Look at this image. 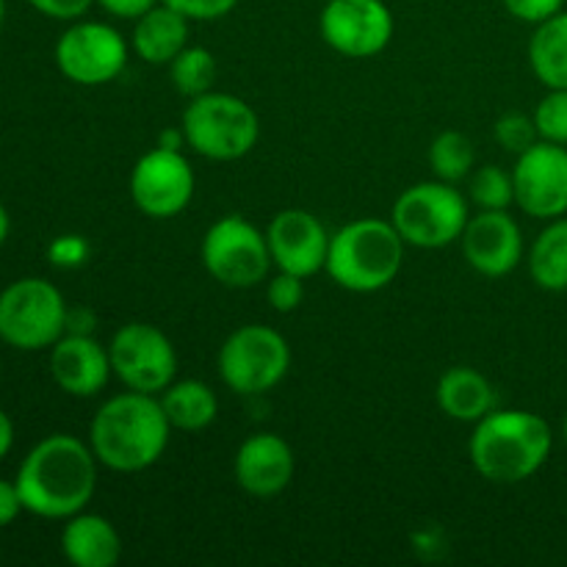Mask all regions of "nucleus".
Returning a JSON list of instances; mask_svg holds the SVG:
<instances>
[{"mask_svg": "<svg viewBox=\"0 0 567 567\" xmlns=\"http://www.w3.org/2000/svg\"><path fill=\"white\" fill-rule=\"evenodd\" d=\"M97 457L75 435H50L39 441L17 471L22 507L37 518L66 520L83 513L97 491Z\"/></svg>", "mask_w": 567, "mask_h": 567, "instance_id": "f257e3e1", "label": "nucleus"}, {"mask_svg": "<svg viewBox=\"0 0 567 567\" xmlns=\"http://www.w3.org/2000/svg\"><path fill=\"white\" fill-rule=\"evenodd\" d=\"M172 432L158 396L125 391L100 404L89 426V446L103 468L138 474L164 457Z\"/></svg>", "mask_w": 567, "mask_h": 567, "instance_id": "f03ea898", "label": "nucleus"}, {"mask_svg": "<svg viewBox=\"0 0 567 567\" xmlns=\"http://www.w3.org/2000/svg\"><path fill=\"white\" fill-rule=\"evenodd\" d=\"M551 426L529 410H491L474 424L468 441L471 463L493 485H520L548 463Z\"/></svg>", "mask_w": 567, "mask_h": 567, "instance_id": "7ed1b4c3", "label": "nucleus"}, {"mask_svg": "<svg viewBox=\"0 0 567 567\" xmlns=\"http://www.w3.org/2000/svg\"><path fill=\"white\" fill-rule=\"evenodd\" d=\"M404 247L391 219H354L330 236L324 271L343 291H382L402 271Z\"/></svg>", "mask_w": 567, "mask_h": 567, "instance_id": "20e7f679", "label": "nucleus"}, {"mask_svg": "<svg viewBox=\"0 0 567 567\" xmlns=\"http://www.w3.org/2000/svg\"><path fill=\"white\" fill-rule=\"evenodd\" d=\"M186 147L208 161H238L255 150L260 120L252 105L230 92H205L188 100L181 120Z\"/></svg>", "mask_w": 567, "mask_h": 567, "instance_id": "39448f33", "label": "nucleus"}, {"mask_svg": "<svg viewBox=\"0 0 567 567\" xmlns=\"http://www.w3.org/2000/svg\"><path fill=\"white\" fill-rule=\"evenodd\" d=\"M471 219L468 199L454 183L424 181L404 188L391 210V221L408 247L441 249L460 241Z\"/></svg>", "mask_w": 567, "mask_h": 567, "instance_id": "423d86ee", "label": "nucleus"}, {"mask_svg": "<svg viewBox=\"0 0 567 567\" xmlns=\"http://www.w3.org/2000/svg\"><path fill=\"white\" fill-rule=\"evenodd\" d=\"M219 377L238 396H260L286 380L291 347L275 327L244 324L225 338L216 354Z\"/></svg>", "mask_w": 567, "mask_h": 567, "instance_id": "0eeeda50", "label": "nucleus"}, {"mask_svg": "<svg viewBox=\"0 0 567 567\" xmlns=\"http://www.w3.org/2000/svg\"><path fill=\"white\" fill-rule=\"evenodd\" d=\"M66 302L53 282L22 277L0 291V341L20 352L50 349L66 332Z\"/></svg>", "mask_w": 567, "mask_h": 567, "instance_id": "6e6552de", "label": "nucleus"}, {"mask_svg": "<svg viewBox=\"0 0 567 567\" xmlns=\"http://www.w3.org/2000/svg\"><path fill=\"white\" fill-rule=\"evenodd\" d=\"M203 266L219 286L247 291L260 286L275 264L266 233L244 216L227 214L205 230Z\"/></svg>", "mask_w": 567, "mask_h": 567, "instance_id": "1a4fd4ad", "label": "nucleus"}, {"mask_svg": "<svg viewBox=\"0 0 567 567\" xmlns=\"http://www.w3.org/2000/svg\"><path fill=\"white\" fill-rule=\"evenodd\" d=\"M114 377L138 393H164L175 382L177 352L169 336L147 321H131L114 332L109 343Z\"/></svg>", "mask_w": 567, "mask_h": 567, "instance_id": "9d476101", "label": "nucleus"}, {"mask_svg": "<svg viewBox=\"0 0 567 567\" xmlns=\"http://www.w3.org/2000/svg\"><path fill=\"white\" fill-rule=\"evenodd\" d=\"M125 64L127 42L109 22L75 20L55 42V66L78 86H105Z\"/></svg>", "mask_w": 567, "mask_h": 567, "instance_id": "9b49d317", "label": "nucleus"}, {"mask_svg": "<svg viewBox=\"0 0 567 567\" xmlns=\"http://www.w3.org/2000/svg\"><path fill=\"white\" fill-rule=\"evenodd\" d=\"M131 199L150 219H175L192 205L197 192V175L183 150H166L155 144L131 169Z\"/></svg>", "mask_w": 567, "mask_h": 567, "instance_id": "f8f14e48", "label": "nucleus"}, {"mask_svg": "<svg viewBox=\"0 0 567 567\" xmlns=\"http://www.w3.org/2000/svg\"><path fill=\"white\" fill-rule=\"evenodd\" d=\"M393 28L385 0H327L319 17L321 39L347 59L380 55L391 44Z\"/></svg>", "mask_w": 567, "mask_h": 567, "instance_id": "ddd939ff", "label": "nucleus"}, {"mask_svg": "<svg viewBox=\"0 0 567 567\" xmlns=\"http://www.w3.org/2000/svg\"><path fill=\"white\" fill-rule=\"evenodd\" d=\"M515 205L532 219L551 221L567 214V147L537 142L515 155Z\"/></svg>", "mask_w": 567, "mask_h": 567, "instance_id": "4468645a", "label": "nucleus"}, {"mask_svg": "<svg viewBox=\"0 0 567 567\" xmlns=\"http://www.w3.org/2000/svg\"><path fill=\"white\" fill-rule=\"evenodd\" d=\"M271 264L277 271L297 277H313L324 271L330 252V233L324 221L305 208H286L266 227Z\"/></svg>", "mask_w": 567, "mask_h": 567, "instance_id": "2eb2a0df", "label": "nucleus"}, {"mask_svg": "<svg viewBox=\"0 0 567 567\" xmlns=\"http://www.w3.org/2000/svg\"><path fill=\"white\" fill-rule=\"evenodd\" d=\"M463 255L482 277H507L524 260V233L507 210H480L468 219L463 236Z\"/></svg>", "mask_w": 567, "mask_h": 567, "instance_id": "dca6fc26", "label": "nucleus"}, {"mask_svg": "<svg viewBox=\"0 0 567 567\" xmlns=\"http://www.w3.org/2000/svg\"><path fill=\"white\" fill-rule=\"evenodd\" d=\"M50 374L66 396L92 399L109 385L114 369L109 349L92 332H64L50 347Z\"/></svg>", "mask_w": 567, "mask_h": 567, "instance_id": "f3484780", "label": "nucleus"}, {"mask_svg": "<svg viewBox=\"0 0 567 567\" xmlns=\"http://www.w3.org/2000/svg\"><path fill=\"white\" fill-rule=\"evenodd\" d=\"M293 468V449L275 432H255L238 446L236 460H233V476L236 485L247 496L255 498H275L291 485Z\"/></svg>", "mask_w": 567, "mask_h": 567, "instance_id": "a211bd4d", "label": "nucleus"}, {"mask_svg": "<svg viewBox=\"0 0 567 567\" xmlns=\"http://www.w3.org/2000/svg\"><path fill=\"white\" fill-rule=\"evenodd\" d=\"M61 551L75 567H114L122 557V537L109 518L83 509L66 518Z\"/></svg>", "mask_w": 567, "mask_h": 567, "instance_id": "6ab92c4d", "label": "nucleus"}, {"mask_svg": "<svg viewBox=\"0 0 567 567\" xmlns=\"http://www.w3.org/2000/svg\"><path fill=\"white\" fill-rule=\"evenodd\" d=\"M188 25L192 20L166 6L161 0L150 11H144L138 20H133L131 48L147 64H172L183 48H188Z\"/></svg>", "mask_w": 567, "mask_h": 567, "instance_id": "aec40b11", "label": "nucleus"}, {"mask_svg": "<svg viewBox=\"0 0 567 567\" xmlns=\"http://www.w3.org/2000/svg\"><path fill=\"white\" fill-rule=\"evenodd\" d=\"M435 399L449 419L463 424H476L491 410H496V391L491 380L471 365H452L437 380Z\"/></svg>", "mask_w": 567, "mask_h": 567, "instance_id": "412c9836", "label": "nucleus"}, {"mask_svg": "<svg viewBox=\"0 0 567 567\" xmlns=\"http://www.w3.org/2000/svg\"><path fill=\"white\" fill-rule=\"evenodd\" d=\"M161 408L177 432H203L219 415L216 391L203 380H175L164 393H158Z\"/></svg>", "mask_w": 567, "mask_h": 567, "instance_id": "4be33fe9", "label": "nucleus"}, {"mask_svg": "<svg viewBox=\"0 0 567 567\" xmlns=\"http://www.w3.org/2000/svg\"><path fill=\"white\" fill-rule=\"evenodd\" d=\"M529 66L546 89H567V11L535 25L529 39Z\"/></svg>", "mask_w": 567, "mask_h": 567, "instance_id": "5701e85b", "label": "nucleus"}, {"mask_svg": "<svg viewBox=\"0 0 567 567\" xmlns=\"http://www.w3.org/2000/svg\"><path fill=\"white\" fill-rule=\"evenodd\" d=\"M529 275L543 291H567V216L548 221L529 249Z\"/></svg>", "mask_w": 567, "mask_h": 567, "instance_id": "b1692460", "label": "nucleus"}, {"mask_svg": "<svg viewBox=\"0 0 567 567\" xmlns=\"http://www.w3.org/2000/svg\"><path fill=\"white\" fill-rule=\"evenodd\" d=\"M476 166V150L465 133L460 131H443L430 144V169L437 181H446L457 186L460 181L474 172Z\"/></svg>", "mask_w": 567, "mask_h": 567, "instance_id": "393cba45", "label": "nucleus"}, {"mask_svg": "<svg viewBox=\"0 0 567 567\" xmlns=\"http://www.w3.org/2000/svg\"><path fill=\"white\" fill-rule=\"evenodd\" d=\"M216 72H219V64H216V55L210 53L208 48H183L181 53L172 59L169 64V78L172 86L183 94V97H199V94L210 92L216 81Z\"/></svg>", "mask_w": 567, "mask_h": 567, "instance_id": "a878e982", "label": "nucleus"}, {"mask_svg": "<svg viewBox=\"0 0 567 567\" xmlns=\"http://www.w3.org/2000/svg\"><path fill=\"white\" fill-rule=\"evenodd\" d=\"M468 197L480 210H509L515 203L513 172L498 164L474 166L468 175Z\"/></svg>", "mask_w": 567, "mask_h": 567, "instance_id": "bb28decb", "label": "nucleus"}, {"mask_svg": "<svg viewBox=\"0 0 567 567\" xmlns=\"http://www.w3.org/2000/svg\"><path fill=\"white\" fill-rule=\"evenodd\" d=\"M535 125L543 142L567 147V89H548L535 109Z\"/></svg>", "mask_w": 567, "mask_h": 567, "instance_id": "cd10ccee", "label": "nucleus"}, {"mask_svg": "<svg viewBox=\"0 0 567 567\" xmlns=\"http://www.w3.org/2000/svg\"><path fill=\"white\" fill-rule=\"evenodd\" d=\"M493 133H496L498 147L507 150V153H513V155H520L524 150H529L532 144L540 142L535 116L520 114V111H509V114L498 116L496 131Z\"/></svg>", "mask_w": 567, "mask_h": 567, "instance_id": "c85d7f7f", "label": "nucleus"}, {"mask_svg": "<svg viewBox=\"0 0 567 567\" xmlns=\"http://www.w3.org/2000/svg\"><path fill=\"white\" fill-rule=\"evenodd\" d=\"M266 299L277 313H293L305 299V277L277 271L266 286Z\"/></svg>", "mask_w": 567, "mask_h": 567, "instance_id": "c756f323", "label": "nucleus"}, {"mask_svg": "<svg viewBox=\"0 0 567 567\" xmlns=\"http://www.w3.org/2000/svg\"><path fill=\"white\" fill-rule=\"evenodd\" d=\"M164 3L192 22H214L230 14L241 0H164Z\"/></svg>", "mask_w": 567, "mask_h": 567, "instance_id": "7c9ffc66", "label": "nucleus"}, {"mask_svg": "<svg viewBox=\"0 0 567 567\" xmlns=\"http://www.w3.org/2000/svg\"><path fill=\"white\" fill-rule=\"evenodd\" d=\"M502 3L515 20L526 22V25H540L548 17L563 11L565 0H502Z\"/></svg>", "mask_w": 567, "mask_h": 567, "instance_id": "2f4dec72", "label": "nucleus"}, {"mask_svg": "<svg viewBox=\"0 0 567 567\" xmlns=\"http://www.w3.org/2000/svg\"><path fill=\"white\" fill-rule=\"evenodd\" d=\"M89 244L81 236H61L50 244V260L61 269H75V266L86 264Z\"/></svg>", "mask_w": 567, "mask_h": 567, "instance_id": "473e14b6", "label": "nucleus"}, {"mask_svg": "<svg viewBox=\"0 0 567 567\" xmlns=\"http://www.w3.org/2000/svg\"><path fill=\"white\" fill-rule=\"evenodd\" d=\"M39 14L50 17V20L75 22L86 14L94 6V0H28Z\"/></svg>", "mask_w": 567, "mask_h": 567, "instance_id": "72a5a7b5", "label": "nucleus"}, {"mask_svg": "<svg viewBox=\"0 0 567 567\" xmlns=\"http://www.w3.org/2000/svg\"><path fill=\"white\" fill-rule=\"evenodd\" d=\"M103 11H109L116 20H138L144 11H150L153 6H158L161 0H94Z\"/></svg>", "mask_w": 567, "mask_h": 567, "instance_id": "f704fd0d", "label": "nucleus"}, {"mask_svg": "<svg viewBox=\"0 0 567 567\" xmlns=\"http://www.w3.org/2000/svg\"><path fill=\"white\" fill-rule=\"evenodd\" d=\"M22 498H20V491H17L14 482H6L0 480V529L9 524H14L17 515L22 513Z\"/></svg>", "mask_w": 567, "mask_h": 567, "instance_id": "c9c22d12", "label": "nucleus"}, {"mask_svg": "<svg viewBox=\"0 0 567 567\" xmlns=\"http://www.w3.org/2000/svg\"><path fill=\"white\" fill-rule=\"evenodd\" d=\"M11 446H14V424H11L9 415L0 410V460L11 452Z\"/></svg>", "mask_w": 567, "mask_h": 567, "instance_id": "e433bc0d", "label": "nucleus"}, {"mask_svg": "<svg viewBox=\"0 0 567 567\" xmlns=\"http://www.w3.org/2000/svg\"><path fill=\"white\" fill-rule=\"evenodd\" d=\"M158 147H166V150H181L186 147V133H183V127H166V131H161L158 136Z\"/></svg>", "mask_w": 567, "mask_h": 567, "instance_id": "4c0bfd02", "label": "nucleus"}, {"mask_svg": "<svg viewBox=\"0 0 567 567\" xmlns=\"http://www.w3.org/2000/svg\"><path fill=\"white\" fill-rule=\"evenodd\" d=\"M9 230H11L9 210H6L3 203H0V247H3V241H6V238H9Z\"/></svg>", "mask_w": 567, "mask_h": 567, "instance_id": "58836bf2", "label": "nucleus"}, {"mask_svg": "<svg viewBox=\"0 0 567 567\" xmlns=\"http://www.w3.org/2000/svg\"><path fill=\"white\" fill-rule=\"evenodd\" d=\"M3 22H6V0H0V31H3Z\"/></svg>", "mask_w": 567, "mask_h": 567, "instance_id": "ea45409f", "label": "nucleus"}, {"mask_svg": "<svg viewBox=\"0 0 567 567\" xmlns=\"http://www.w3.org/2000/svg\"><path fill=\"white\" fill-rule=\"evenodd\" d=\"M563 432H565V443H567V415H565V426H563Z\"/></svg>", "mask_w": 567, "mask_h": 567, "instance_id": "a19ab883", "label": "nucleus"}]
</instances>
